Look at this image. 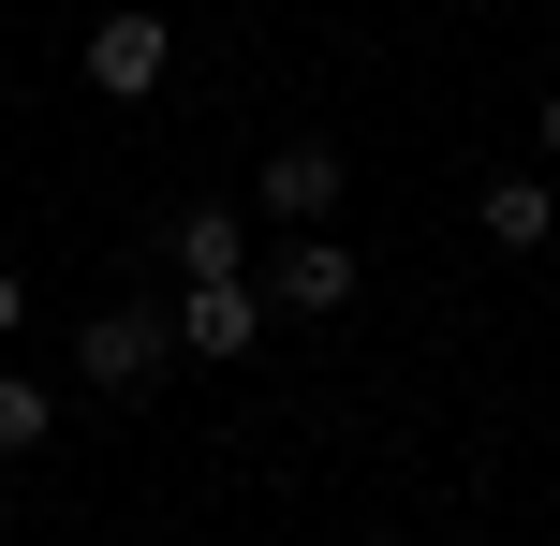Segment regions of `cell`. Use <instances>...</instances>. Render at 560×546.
<instances>
[{"label":"cell","mask_w":560,"mask_h":546,"mask_svg":"<svg viewBox=\"0 0 560 546\" xmlns=\"http://www.w3.org/2000/svg\"><path fill=\"white\" fill-rule=\"evenodd\" d=\"M177 311H148V295H118V311L74 325V384H104V399H148V370H163Z\"/></svg>","instance_id":"cell-1"},{"label":"cell","mask_w":560,"mask_h":546,"mask_svg":"<svg viewBox=\"0 0 560 546\" xmlns=\"http://www.w3.org/2000/svg\"><path fill=\"white\" fill-rule=\"evenodd\" d=\"M339 177H354V163H339L325 133H295V148H266V177H252V207H266L280 236H339Z\"/></svg>","instance_id":"cell-2"},{"label":"cell","mask_w":560,"mask_h":546,"mask_svg":"<svg viewBox=\"0 0 560 546\" xmlns=\"http://www.w3.org/2000/svg\"><path fill=\"white\" fill-rule=\"evenodd\" d=\"M163 74H177V30L148 15V0H118V15H89V89H104V104H148Z\"/></svg>","instance_id":"cell-3"},{"label":"cell","mask_w":560,"mask_h":546,"mask_svg":"<svg viewBox=\"0 0 560 546\" xmlns=\"http://www.w3.org/2000/svg\"><path fill=\"white\" fill-rule=\"evenodd\" d=\"M252 340H266V281H177V355L236 370Z\"/></svg>","instance_id":"cell-4"},{"label":"cell","mask_w":560,"mask_h":546,"mask_svg":"<svg viewBox=\"0 0 560 546\" xmlns=\"http://www.w3.org/2000/svg\"><path fill=\"white\" fill-rule=\"evenodd\" d=\"M354 281H369V266L339 252V236H280V252H266V311H310V325H325V311H354Z\"/></svg>","instance_id":"cell-5"},{"label":"cell","mask_w":560,"mask_h":546,"mask_svg":"<svg viewBox=\"0 0 560 546\" xmlns=\"http://www.w3.org/2000/svg\"><path fill=\"white\" fill-rule=\"evenodd\" d=\"M472 222H487V252H546V236H560V193H546V177H487Z\"/></svg>","instance_id":"cell-6"},{"label":"cell","mask_w":560,"mask_h":546,"mask_svg":"<svg viewBox=\"0 0 560 546\" xmlns=\"http://www.w3.org/2000/svg\"><path fill=\"white\" fill-rule=\"evenodd\" d=\"M177 281H252V222L236 207H192L177 222Z\"/></svg>","instance_id":"cell-7"},{"label":"cell","mask_w":560,"mask_h":546,"mask_svg":"<svg viewBox=\"0 0 560 546\" xmlns=\"http://www.w3.org/2000/svg\"><path fill=\"white\" fill-rule=\"evenodd\" d=\"M45 429H59V384L0 370V458H45Z\"/></svg>","instance_id":"cell-8"},{"label":"cell","mask_w":560,"mask_h":546,"mask_svg":"<svg viewBox=\"0 0 560 546\" xmlns=\"http://www.w3.org/2000/svg\"><path fill=\"white\" fill-rule=\"evenodd\" d=\"M15 311H30V281H15V266H0V340H15Z\"/></svg>","instance_id":"cell-9"},{"label":"cell","mask_w":560,"mask_h":546,"mask_svg":"<svg viewBox=\"0 0 560 546\" xmlns=\"http://www.w3.org/2000/svg\"><path fill=\"white\" fill-rule=\"evenodd\" d=\"M546 163H560V89H546Z\"/></svg>","instance_id":"cell-10"},{"label":"cell","mask_w":560,"mask_h":546,"mask_svg":"<svg viewBox=\"0 0 560 546\" xmlns=\"http://www.w3.org/2000/svg\"><path fill=\"white\" fill-rule=\"evenodd\" d=\"M369 546H413V532H369Z\"/></svg>","instance_id":"cell-11"}]
</instances>
